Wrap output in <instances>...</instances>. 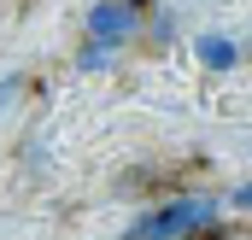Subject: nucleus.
Returning a JSON list of instances; mask_svg holds the SVG:
<instances>
[{
	"mask_svg": "<svg viewBox=\"0 0 252 240\" xmlns=\"http://www.w3.org/2000/svg\"><path fill=\"white\" fill-rule=\"evenodd\" d=\"M217 229V199L205 193H182V199H164L158 211L135 217L129 223V240H193Z\"/></svg>",
	"mask_w": 252,
	"mask_h": 240,
	"instance_id": "nucleus-1",
	"label": "nucleus"
},
{
	"mask_svg": "<svg viewBox=\"0 0 252 240\" xmlns=\"http://www.w3.org/2000/svg\"><path fill=\"white\" fill-rule=\"evenodd\" d=\"M82 30L100 47H124V41L141 35V6H129V0H94L88 18H82Z\"/></svg>",
	"mask_w": 252,
	"mask_h": 240,
	"instance_id": "nucleus-2",
	"label": "nucleus"
},
{
	"mask_svg": "<svg viewBox=\"0 0 252 240\" xmlns=\"http://www.w3.org/2000/svg\"><path fill=\"white\" fill-rule=\"evenodd\" d=\"M193 53H199L205 70H235V59H241V47H235L229 35H199V47H193Z\"/></svg>",
	"mask_w": 252,
	"mask_h": 240,
	"instance_id": "nucleus-3",
	"label": "nucleus"
},
{
	"mask_svg": "<svg viewBox=\"0 0 252 240\" xmlns=\"http://www.w3.org/2000/svg\"><path fill=\"white\" fill-rule=\"evenodd\" d=\"M112 59H118V47H100V41H82V53H76V70H106Z\"/></svg>",
	"mask_w": 252,
	"mask_h": 240,
	"instance_id": "nucleus-4",
	"label": "nucleus"
},
{
	"mask_svg": "<svg viewBox=\"0 0 252 240\" xmlns=\"http://www.w3.org/2000/svg\"><path fill=\"white\" fill-rule=\"evenodd\" d=\"M170 35H176V18L158 12V18H153V41H170Z\"/></svg>",
	"mask_w": 252,
	"mask_h": 240,
	"instance_id": "nucleus-5",
	"label": "nucleus"
},
{
	"mask_svg": "<svg viewBox=\"0 0 252 240\" xmlns=\"http://www.w3.org/2000/svg\"><path fill=\"white\" fill-rule=\"evenodd\" d=\"M18 88H24V82H18V76H0V112H6V106H12V94H18Z\"/></svg>",
	"mask_w": 252,
	"mask_h": 240,
	"instance_id": "nucleus-6",
	"label": "nucleus"
},
{
	"mask_svg": "<svg viewBox=\"0 0 252 240\" xmlns=\"http://www.w3.org/2000/svg\"><path fill=\"white\" fill-rule=\"evenodd\" d=\"M229 205H241V211H247V205H252V181H241V187H229Z\"/></svg>",
	"mask_w": 252,
	"mask_h": 240,
	"instance_id": "nucleus-7",
	"label": "nucleus"
},
{
	"mask_svg": "<svg viewBox=\"0 0 252 240\" xmlns=\"http://www.w3.org/2000/svg\"><path fill=\"white\" fill-rule=\"evenodd\" d=\"M129 6H141V12H147V6H153V0H129Z\"/></svg>",
	"mask_w": 252,
	"mask_h": 240,
	"instance_id": "nucleus-8",
	"label": "nucleus"
}]
</instances>
